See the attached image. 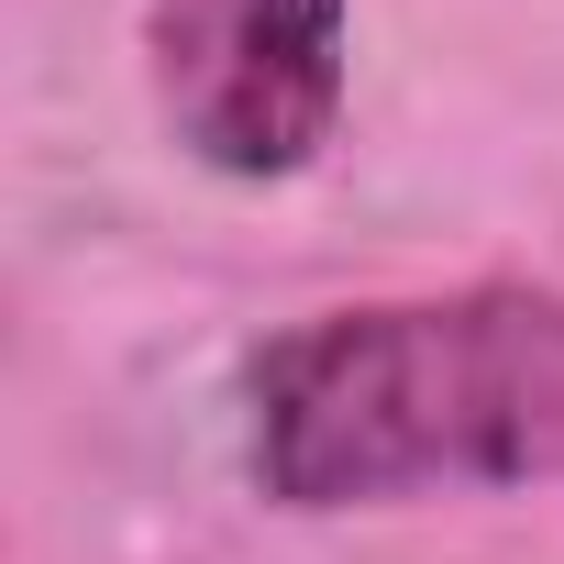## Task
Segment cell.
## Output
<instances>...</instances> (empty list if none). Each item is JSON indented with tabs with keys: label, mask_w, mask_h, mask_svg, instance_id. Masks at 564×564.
Here are the masks:
<instances>
[{
	"label": "cell",
	"mask_w": 564,
	"mask_h": 564,
	"mask_svg": "<svg viewBox=\"0 0 564 564\" xmlns=\"http://www.w3.org/2000/svg\"><path fill=\"white\" fill-rule=\"evenodd\" d=\"M144 78L166 133L210 177H300L355 89V12L344 0H155Z\"/></svg>",
	"instance_id": "cell-2"
},
{
	"label": "cell",
	"mask_w": 564,
	"mask_h": 564,
	"mask_svg": "<svg viewBox=\"0 0 564 564\" xmlns=\"http://www.w3.org/2000/svg\"><path fill=\"white\" fill-rule=\"evenodd\" d=\"M243 465L276 509H399L564 476V300L487 276L311 311L243 366Z\"/></svg>",
	"instance_id": "cell-1"
}]
</instances>
